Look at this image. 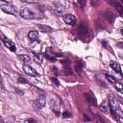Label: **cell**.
I'll list each match as a JSON object with an SVG mask.
<instances>
[{"instance_id": "obj_28", "label": "cell", "mask_w": 123, "mask_h": 123, "mask_svg": "<svg viewBox=\"0 0 123 123\" xmlns=\"http://www.w3.org/2000/svg\"><path fill=\"white\" fill-rule=\"evenodd\" d=\"M98 1H99V0H91V4H92V6H97Z\"/></svg>"}, {"instance_id": "obj_23", "label": "cell", "mask_w": 123, "mask_h": 123, "mask_svg": "<svg viewBox=\"0 0 123 123\" xmlns=\"http://www.w3.org/2000/svg\"><path fill=\"white\" fill-rule=\"evenodd\" d=\"M51 81H52V82H53L57 86H60V82L58 81V79H57L56 77H51Z\"/></svg>"}, {"instance_id": "obj_22", "label": "cell", "mask_w": 123, "mask_h": 123, "mask_svg": "<svg viewBox=\"0 0 123 123\" xmlns=\"http://www.w3.org/2000/svg\"><path fill=\"white\" fill-rule=\"evenodd\" d=\"M18 83H20V84H28V81L25 78H23L22 76H19L18 77Z\"/></svg>"}, {"instance_id": "obj_25", "label": "cell", "mask_w": 123, "mask_h": 123, "mask_svg": "<svg viewBox=\"0 0 123 123\" xmlns=\"http://www.w3.org/2000/svg\"><path fill=\"white\" fill-rule=\"evenodd\" d=\"M19 1L23 3H36L37 2V0H19Z\"/></svg>"}, {"instance_id": "obj_21", "label": "cell", "mask_w": 123, "mask_h": 123, "mask_svg": "<svg viewBox=\"0 0 123 123\" xmlns=\"http://www.w3.org/2000/svg\"><path fill=\"white\" fill-rule=\"evenodd\" d=\"M114 86H115V88H116V90H117L118 92H122V93H123V85H122V84L116 82V83L114 84Z\"/></svg>"}, {"instance_id": "obj_6", "label": "cell", "mask_w": 123, "mask_h": 123, "mask_svg": "<svg viewBox=\"0 0 123 123\" xmlns=\"http://www.w3.org/2000/svg\"><path fill=\"white\" fill-rule=\"evenodd\" d=\"M2 41H3V43L5 44V46H6L8 49H10L12 52H15V51H16L15 44H14L11 39H9V38H8V37H3Z\"/></svg>"}, {"instance_id": "obj_13", "label": "cell", "mask_w": 123, "mask_h": 123, "mask_svg": "<svg viewBox=\"0 0 123 123\" xmlns=\"http://www.w3.org/2000/svg\"><path fill=\"white\" fill-rule=\"evenodd\" d=\"M38 33L37 31H30L28 33V37L30 38L31 41H37L38 40Z\"/></svg>"}, {"instance_id": "obj_7", "label": "cell", "mask_w": 123, "mask_h": 123, "mask_svg": "<svg viewBox=\"0 0 123 123\" xmlns=\"http://www.w3.org/2000/svg\"><path fill=\"white\" fill-rule=\"evenodd\" d=\"M61 56H62V54H54L52 52V48H50V47H48L46 49V51H45V57H46V59H48V60H50L52 62H54L57 57H61Z\"/></svg>"}, {"instance_id": "obj_31", "label": "cell", "mask_w": 123, "mask_h": 123, "mask_svg": "<svg viewBox=\"0 0 123 123\" xmlns=\"http://www.w3.org/2000/svg\"><path fill=\"white\" fill-rule=\"evenodd\" d=\"M118 101H119V103L121 105H123V98L122 97H118Z\"/></svg>"}, {"instance_id": "obj_20", "label": "cell", "mask_w": 123, "mask_h": 123, "mask_svg": "<svg viewBox=\"0 0 123 123\" xmlns=\"http://www.w3.org/2000/svg\"><path fill=\"white\" fill-rule=\"evenodd\" d=\"M105 77H106V79H107L111 84H113V85H114V84L116 83V78H115V77H113L112 75H111V74H108V73H107V74H105Z\"/></svg>"}, {"instance_id": "obj_34", "label": "cell", "mask_w": 123, "mask_h": 123, "mask_svg": "<svg viewBox=\"0 0 123 123\" xmlns=\"http://www.w3.org/2000/svg\"><path fill=\"white\" fill-rule=\"evenodd\" d=\"M120 1H121V2H122V3H123V0H120Z\"/></svg>"}, {"instance_id": "obj_9", "label": "cell", "mask_w": 123, "mask_h": 123, "mask_svg": "<svg viewBox=\"0 0 123 123\" xmlns=\"http://www.w3.org/2000/svg\"><path fill=\"white\" fill-rule=\"evenodd\" d=\"M23 70H24V72H25L26 74H28V75H30V76H32V77H37V76L38 75L37 72L36 71V69H34L32 66L27 65V64L23 65Z\"/></svg>"}, {"instance_id": "obj_29", "label": "cell", "mask_w": 123, "mask_h": 123, "mask_svg": "<svg viewBox=\"0 0 123 123\" xmlns=\"http://www.w3.org/2000/svg\"><path fill=\"white\" fill-rule=\"evenodd\" d=\"M102 43H103V45L105 46V48H109V43H107V41H102Z\"/></svg>"}, {"instance_id": "obj_1", "label": "cell", "mask_w": 123, "mask_h": 123, "mask_svg": "<svg viewBox=\"0 0 123 123\" xmlns=\"http://www.w3.org/2000/svg\"><path fill=\"white\" fill-rule=\"evenodd\" d=\"M20 16L25 19H35V18L38 17L37 15V13L29 8H22L20 10Z\"/></svg>"}, {"instance_id": "obj_30", "label": "cell", "mask_w": 123, "mask_h": 123, "mask_svg": "<svg viewBox=\"0 0 123 123\" xmlns=\"http://www.w3.org/2000/svg\"><path fill=\"white\" fill-rule=\"evenodd\" d=\"M84 120H85V121H90V119L87 117L86 114H84Z\"/></svg>"}, {"instance_id": "obj_26", "label": "cell", "mask_w": 123, "mask_h": 123, "mask_svg": "<svg viewBox=\"0 0 123 123\" xmlns=\"http://www.w3.org/2000/svg\"><path fill=\"white\" fill-rule=\"evenodd\" d=\"M70 116H71L70 113L67 112V111H64V112L62 113V117H63V118H67V117H70Z\"/></svg>"}, {"instance_id": "obj_17", "label": "cell", "mask_w": 123, "mask_h": 123, "mask_svg": "<svg viewBox=\"0 0 123 123\" xmlns=\"http://www.w3.org/2000/svg\"><path fill=\"white\" fill-rule=\"evenodd\" d=\"M18 59L21 60L25 63H27V62H29L31 61V57L29 55H27V54H20V55H18Z\"/></svg>"}, {"instance_id": "obj_16", "label": "cell", "mask_w": 123, "mask_h": 123, "mask_svg": "<svg viewBox=\"0 0 123 123\" xmlns=\"http://www.w3.org/2000/svg\"><path fill=\"white\" fill-rule=\"evenodd\" d=\"M37 28H38L40 31H42L43 33H51V32L53 31V29H52L50 26H48V25H41V24H37Z\"/></svg>"}, {"instance_id": "obj_14", "label": "cell", "mask_w": 123, "mask_h": 123, "mask_svg": "<svg viewBox=\"0 0 123 123\" xmlns=\"http://www.w3.org/2000/svg\"><path fill=\"white\" fill-rule=\"evenodd\" d=\"M110 66L113 69V71H115V72H117L118 74H122L121 73V67H120V65L116 62H114V61H111V62H110Z\"/></svg>"}, {"instance_id": "obj_11", "label": "cell", "mask_w": 123, "mask_h": 123, "mask_svg": "<svg viewBox=\"0 0 123 123\" xmlns=\"http://www.w3.org/2000/svg\"><path fill=\"white\" fill-rule=\"evenodd\" d=\"M105 15H106V18L108 19V21L111 23V24H113L114 21H115V14L111 11V10H107L106 12H105Z\"/></svg>"}, {"instance_id": "obj_5", "label": "cell", "mask_w": 123, "mask_h": 123, "mask_svg": "<svg viewBox=\"0 0 123 123\" xmlns=\"http://www.w3.org/2000/svg\"><path fill=\"white\" fill-rule=\"evenodd\" d=\"M45 105V96L42 94L40 96H38L35 102H34V108L36 110H41Z\"/></svg>"}, {"instance_id": "obj_12", "label": "cell", "mask_w": 123, "mask_h": 123, "mask_svg": "<svg viewBox=\"0 0 123 123\" xmlns=\"http://www.w3.org/2000/svg\"><path fill=\"white\" fill-rule=\"evenodd\" d=\"M110 3L114 6V8L116 9V11L120 14V16H123V6L120 3H118L117 1H115V0H110Z\"/></svg>"}, {"instance_id": "obj_18", "label": "cell", "mask_w": 123, "mask_h": 123, "mask_svg": "<svg viewBox=\"0 0 123 123\" xmlns=\"http://www.w3.org/2000/svg\"><path fill=\"white\" fill-rule=\"evenodd\" d=\"M34 60H35V62H37V63H41V62H42V60H43V56L41 55V54H38V53H35V55H34Z\"/></svg>"}, {"instance_id": "obj_19", "label": "cell", "mask_w": 123, "mask_h": 123, "mask_svg": "<svg viewBox=\"0 0 123 123\" xmlns=\"http://www.w3.org/2000/svg\"><path fill=\"white\" fill-rule=\"evenodd\" d=\"M83 66H84L83 62H82L81 61H78V62H76V64H75V70H76V72H77V73H81V71H82V69H83Z\"/></svg>"}, {"instance_id": "obj_27", "label": "cell", "mask_w": 123, "mask_h": 123, "mask_svg": "<svg viewBox=\"0 0 123 123\" xmlns=\"http://www.w3.org/2000/svg\"><path fill=\"white\" fill-rule=\"evenodd\" d=\"M116 46H117L118 48L123 49V41H118V42L116 43Z\"/></svg>"}, {"instance_id": "obj_15", "label": "cell", "mask_w": 123, "mask_h": 123, "mask_svg": "<svg viewBox=\"0 0 123 123\" xmlns=\"http://www.w3.org/2000/svg\"><path fill=\"white\" fill-rule=\"evenodd\" d=\"M100 111H102L104 113H109L110 112V103L108 101H104L100 105Z\"/></svg>"}, {"instance_id": "obj_33", "label": "cell", "mask_w": 123, "mask_h": 123, "mask_svg": "<svg viewBox=\"0 0 123 123\" xmlns=\"http://www.w3.org/2000/svg\"><path fill=\"white\" fill-rule=\"evenodd\" d=\"M120 33L123 35V28H121V29H120Z\"/></svg>"}, {"instance_id": "obj_24", "label": "cell", "mask_w": 123, "mask_h": 123, "mask_svg": "<svg viewBox=\"0 0 123 123\" xmlns=\"http://www.w3.org/2000/svg\"><path fill=\"white\" fill-rule=\"evenodd\" d=\"M78 4L80 5L81 8H84L86 6V0H78Z\"/></svg>"}, {"instance_id": "obj_10", "label": "cell", "mask_w": 123, "mask_h": 123, "mask_svg": "<svg viewBox=\"0 0 123 123\" xmlns=\"http://www.w3.org/2000/svg\"><path fill=\"white\" fill-rule=\"evenodd\" d=\"M62 18H63V21L68 25H74L76 22V18L73 14H65L62 16Z\"/></svg>"}, {"instance_id": "obj_32", "label": "cell", "mask_w": 123, "mask_h": 123, "mask_svg": "<svg viewBox=\"0 0 123 123\" xmlns=\"http://www.w3.org/2000/svg\"><path fill=\"white\" fill-rule=\"evenodd\" d=\"M25 121H26V122H35V120H34V119H32V118H29V119H26Z\"/></svg>"}, {"instance_id": "obj_8", "label": "cell", "mask_w": 123, "mask_h": 123, "mask_svg": "<svg viewBox=\"0 0 123 123\" xmlns=\"http://www.w3.org/2000/svg\"><path fill=\"white\" fill-rule=\"evenodd\" d=\"M85 98L86 99V101L92 105V106H96L97 105V102H96V98L94 96V94L91 92V91H87L86 94H85Z\"/></svg>"}, {"instance_id": "obj_4", "label": "cell", "mask_w": 123, "mask_h": 123, "mask_svg": "<svg viewBox=\"0 0 123 123\" xmlns=\"http://www.w3.org/2000/svg\"><path fill=\"white\" fill-rule=\"evenodd\" d=\"M1 10L6 12V13H9V14H12V15H16V8L11 4H3L1 6Z\"/></svg>"}, {"instance_id": "obj_2", "label": "cell", "mask_w": 123, "mask_h": 123, "mask_svg": "<svg viewBox=\"0 0 123 123\" xmlns=\"http://www.w3.org/2000/svg\"><path fill=\"white\" fill-rule=\"evenodd\" d=\"M76 31H77V35L79 37H85L87 35V31H88V27H87L86 21H81V23L78 25Z\"/></svg>"}, {"instance_id": "obj_3", "label": "cell", "mask_w": 123, "mask_h": 123, "mask_svg": "<svg viewBox=\"0 0 123 123\" xmlns=\"http://www.w3.org/2000/svg\"><path fill=\"white\" fill-rule=\"evenodd\" d=\"M51 10L52 12L57 15V16H62L64 11V8L62 5H61L60 3H53L51 5Z\"/></svg>"}]
</instances>
